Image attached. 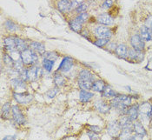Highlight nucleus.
<instances>
[{
  "mask_svg": "<svg viewBox=\"0 0 152 140\" xmlns=\"http://www.w3.org/2000/svg\"><path fill=\"white\" fill-rule=\"evenodd\" d=\"M77 81H78V85L81 89L90 91L91 90L95 79L92 73L90 70H82L79 72Z\"/></svg>",
  "mask_w": 152,
  "mask_h": 140,
  "instance_id": "1",
  "label": "nucleus"
},
{
  "mask_svg": "<svg viewBox=\"0 0 152 140\" xmlns=\"http://www.w3.org/2000/svg\"><path fill=\"white\" fill-rule=\"evenodd\" d=\"M21 60L24 65H33L37 62L38 57L36 51H32L31 48H27L21 51Z\"/></svg>",
  "mask_w": 152,
  "mask_h": 140,
  "instance_id": "2",
  "label": "nucleus"
},
{
  "mask_svg": "<svg viewBox=\"0 0 152 140\" xmlns=\"http://www.w3.org/2000/svg\"><path fill=\"white\" fill-rule=\"evenodd\" d=\"M152 104L150 102H143L142 104L139 105V118L140 121L145 125L149 120L151 119V115Z\"/></svg>",
  "mask_w": 152,
  "mask_h": 140,
  "instance_id": "3",
  "label": "nucleus"
},
{
  "mask_svg": "<svg viewBox=\"0 0 152 140\" xmlns=\"http://www.w3.org/2000/svg\"><path fill=\"white\" fill-rule=\"evenodd\" d=\"M132 102V97L124 95V94H117L115 97H113L110 100V105L111 107L117 109V107L120 105H125L130 106Z\"/></svg>",
  "mask_w": 152,
  "mask_h": 140,
  "instance_id": "4",
  "label": "nucleus"
},
{
  "mask_svg": "<svg viewBox=\"0 0 152 140\" xmlns=\"http://www.w3.org/2000/svg\"><path fill=\"white\" fill-rule=\"evenodd\" d=\"M106 130L110 137H111L112 139H117V138H119L122 128H121L118 121H111L110 123H109Z\"/></svg>",
  "mask_w": 152,
  "mask_h": 140,
  "instance_id": "5",
  "label": "nucleus"
},
{
  "mask_svg": "<svg viewBox=\"0 0 152 140\" xmlns=\"http://www.w3.org/2000/svg\"><path fill=\"white\" fill-rule=\"evenodd\" d=\"M130 45L136 51H143L145 48V41L139 34H134L130 37Z\"/></svg>",
  "mask_w": 152,
  "mask_h": 140,
  "instance_id": "6",
  "label": "nucleus"
},
{
  "mask_svg": "<svg viewBox=\"0 0 152 140\" xmlns=\"http://www.w3.org/2000/svg\"><path fill=\"white\" fill-rule=\"evenodd\" d=\"M13 97L20 105H27L30 102H31L32 99H33V96L31 95V94L27 93L26 92H15L13 93Z\"/></svg>",
  "mask_w": 152,
  "mask_h": 140,
  "instance_id": "7",
  "label": "nucleus"
},
{
  "mask_svg": "<svg viewBox=\"0 0 152 140\" xmlns=\"http://www.w3.org/2000/svg\"><path fill=\"white\" fill-rule=\"evenodd\" d=\"M12 117H13V120L19 125H24L26 120H25V117L23 116L22 111L19 109V107L18 105H13L12 106Z\"/></svg>",
  "mask_w": 152,
  "mask_h": 140,
  "instance_id": "8",
  "label": "nucleus"
},
{
  "mask_svg": "<svg viewBox=\"0 0 152 140\" xmlns=\"http://www.w3.org/2000/svg\"><path fill=\"white\" fill-rule=\"evenodd\" d=\"M94 34L97 38H110L111 32L105 25H98L94 29Z\"/></svg>",
  "mask_w": 152,
  "mask_h": 140,
  "instance_id": "9",
  "label": "nucleus"
},
{
  "mask_svg": "<svg viewBox=\"0 0 152 140\" xmlns=\"http://www.w3.org/2000/svg\"><path fill=\"white\" fill-rule=\"evenodd\" d=\"M43 73V69L39 67L38 65H31L29 69H27V74H28V80L30 81H35L38 78L41 77Z\"/></svg>",
  "mask_w": 152,
  "mask_h": 140,
  "instance_id": "10",
  "label": "nucleus"
},
{
  "mask_svg": "<svg viewBox=\"0 0 152 140\" xmlns=\"http://www.w3.org/2000/svg\"><path fill=\"white\" fill-rule=\"evenodd\" d=\"M74 65V60L70 57H64L59 65L58 71L59 72H68Z\"/></svg>",
  "mask_w": 152,
  "mask_h": 140,
  "instance_id": "11",
  "label": "nucleus"
},
{
  "mask_svg": "<svg viewBox=\"0 0 152 140\" xmlns=\"http://www.w3.org/2000/svg\"><path fill=\"white\" fill-rule=\"evenodd\" d=\"M94 107L95 109L100 112V113H103V114H107L110 112V109H111V105H108L106 102L103 101V100H97L95 102L94 104Z\"/></svg>",
  "mask_w": 152,
  "mask_h": 140,
  "instance_id": "12",
  "label": "nucleus"
},
{
  "mask_svg": "<svg viewBox=\"0 0 152 140\" xmlns=\"http://www.w3.org/2000/svg\"><path fill=\"white\" fill-rule=\"evenodd\" d=\"M126 115L129 117V119L132 122L137 120V118L139 117V105L135 104V105H130L127 111Z\"/></svg>",
  "mask_w": 152,
  "mask_h": 140,
  "instance_id": "13",
  "label": "nucleus"
},
{
  "mask_svg": "<svg viewBox=\"0 0 152 140\" xmlns=\"http://www.w3.org/2000/svg\"><path fill=\"white\" fill-rule=\"evenodd\" d=\"M133 131L135 132V134H137L141 137H144L147 135V130L144 127V125L141 122V121H134L133 123Z\"/></svg>",
  "mask_w": 152,
  "mask_h": 140,
  "instance_id": "14",
  "label": "nucleus"
},
{
  "mask_svg": "<svg viewBox=\"0 0 152 140\" xmlns=\"http://www.w3.org/2000/svg\"><path fill=\"white\" fill-rule=\"evenodd\" d=\"M11 84L14 88V90L16 92L18 91H23L26 89V84L25 81H23V79H21L20 78H14L11 80Z\"/></svg>",
  "mask_w": 152,
  "mask_h": 140,
  "instance_id": "15",
  "label": "nucleus"
},
{
  "mask_svg": "<svg viewBox=\"0 0 152 140\" xmlns=\"http://www.w3.org/2000/svg\"><path fill=\"white\" fill-rule=\"evenodd\" d=\"M4 48L8 51H12L14 50H17L16 47V37H8L4 39Z\"/></svg>",
  "mask_w": 152,
  "mask_h": 140,
  "instance_id": "16",
  "label": "nucleus"
},
{
  "mask_svg": "<svg viewBox=\"0 0 152 140\" xmlns=\"http://www.w3.org/2000/svg\"><path fill=\"white\" fill-rule=\"evenodd\" d=\"M97 22L102 24V25H111L113 23V18L110 15L107 14V13H103V14H100L98 17H97Z\"/></svg>",
  "mask_w": 152,
  "mask_h": 140,
  "instance_id": "17",
  "label": "nucleus"
},
{
  "mask_svg": "<svg viewBox=\"0 0 152 140\" xmlns=\"http://www.w3.org/2000/svg\"><path fill=\"white\" fill-rule=\"evenodd\" d=\"M128 59L130 60H136V61H138L140 62L143 59V53L142 51H136L135 49H129L128 51Z\"/></svg>",
  "mask_w": 152,
  "mask_h": 140,
  "instance_id": "18",
  "label": "nucleus"
},
{
  "mask_svg": "<svg viewBox=\"0 0 152 140\" xmlns=\"http://www.w3.org/2000/svg\"><path fill=\"white\" fill-rule=\"evenodd\" d=\"M29 48H31L32 51H34L40 55H44L45 53V46L43 43L40 42H35V41L31 42L29 45Z\"/></svg>",
  "mask_w": 152,
  "mask_h": 140,
  "instance_id": "19",
  "label": "nucleus"
},
{
  "mask_svg": "<svg viewBox=\"0 0 152 140\" xmlns=\"http://www.w3.org/2000/svg\"><path fill=\"white\" fill-rule=\"evenodd\" d=\"M60 12H66L71 10V0H58L57 4Z\"/></svg>",
  "mask_w": 152,
  "mask_h": 140,
  "instance_id": "20",
  "label": "nucleus"
},
{
  "mask_svg": "<svg viewBox=\"0 0 152 140\" xmlns=\"http://www.w3.org/2000/svg\"><path fill=\"white\" fill-rule=\"evenodd\" d=\"M128 51H129L128 47L124 44L118 45L116 48V50H115L117 56L119 58H122V59H126L128 57Z\"/></svg>",
  "mask_w": 152,
  "mask_h": 140,
  "instance_id": "21",
  "label": "nucleus"
},
{
  "mask_svg": "<svg viewBox=\"0 0 152 140\" xmlns=\"http://www.w3.org/2000/svg\"><path fill=\"white\" fill-rule=\"evenodd\" d=\"M106 84L105 82L102 79H98V80H95L92 84V87H91V90L93 92H103L104 90L105 89Z\"/></svg>",
  "mask_w": 152,
  "mask_h": 140,
  "instance_id": "22",
  "label": "nucleus"
},
{
  "mask_svg": "<svg viewBox=\"0 0 152 140\" xmlns=\"http://www.w3.org/2000/svg\"><path fill=\"white\" fill-rule=\"evenodd\" d=\"M94 97V93L88 92L87 90H83L81 89L79 92V99L82 103H87L89 102L92 97Z\"/></svg>",
  "mask_w": 152,
  "mask_h": 140,
  "instance_id": "23",
  "label": "nucleus"
},
{
  "mask_svg": "<svg viewBox=\"0 0 152 140\" xmlns=\"http://www.w3.org/2000/svg\"><path fill=\"white\" fill-rule=\"evenodd\" d=\"M140 35L143 38L144 41H151L152 40V32L151 30H149L145 25L142 26L140 29Z\"/></svg>",
  "mask_w": 152,
  "mask_h": 140,
  "instance_id": "24",
  "label": "nucleus"
},
{
  "mask_svg": "<svg viewBox=\"0 0 152 140\" xmlns=\"http://www.w3.org/2000/svg\"><path fill=\"white\" fill-rule=\"evenodd\" d=\"M121 128H126V127H133V122L129 119V117L125 114V115H122V117H120L119 121H118Z\"/></svg>",
  "mask_w": 152,
  "mask_h": 140,
  "instance_id": "25",
  "label": "nucleus"
},
{
  "mask_svg": "<svg viewBox=\"0 0 152 140\" xmlns=\"http://www.w3.org/2000/svg\"><path fill=\"white\" fill-rule=\"evenodd\" d=\"M65 83H66V80H65L64 77L62 75V73L58 71L54 74V84H55L56 87L60 88V87L64 86L65 84Z\"/></svg>",
  "mask_w": 152,
  "mask_h": 140,
  "instance_id": "26",
  "label": "nucleus"
},
{
  "mask_svg": "<svg viewBox=\"0 0 152 140\" xmlns=\"http://www.w3.org/2000/svg\"><path fill=\"white\" fill-rule=\"evenodd\" d=\"M132 132H134L133 131V127L123 128L118 139H129L131 135H132Z\"/></svg>",
  "mask_w": 152,
  "mask_h": 140,
  "instance_id": "27",
  "label": "nucleus"
},
{
  "mask_svg": "<svg viewBox=\"0 0 152 140\" xmlns=\"http://www.w3.org/2000/svg\"><path fill=\"white\" fill-rule=\"evenodd\" d=\"M12 111V106L11 104L9 102L5 103L4 105H3L2 110H1V117L3 119H7L9 117L10 112Z\"/></svg>",
  "mask_w": 152,
  "mask_h": 140,
  "instance_id": "28",
  "label": "nucleus"
},
{
  "mask_svg": "<svg viewBox=\"0 0 152 140\" xmlns=\"http://www.w3.org/2000/svg\"><path fill=\"white\" fill-rule=\"evenodd\" d=\"M69 26H70V28L73 32H75L77 33H80V32L82 31L83 29L82 23L77 22L76 19L70 20V22H69Z\"/></svg>",
  "mask_w": 152,
  "mask_h": 140,
  "instance_id": "29",
  "label": "nucleus"
},
{
  "mask_svg": "<svg viewBox=\"0 0 152 140\" xmlns=\"http://www.w3.org/2000/svg\"><path fill=\"white\" fill-rule=\"evenodd\" d=\"M103 94V97H108V98H113V97H115L116 96H117V92H116L110 86H109V85H106L105 89L104 90V92H102Z\"/></svg>",
  "mask_w": 152,
  "mask_h": 140,
  "instance_id": "30",
  "label": "nucleus"
},
{
  "mask_svg": "<svg viewBox=\"0 0 152 140\" xmlns=\"http://www.w3.org/2000/svg\"><path fill=\"white\" fill-rule=\"evenodd\" d=\"M54 61H51L50 59H45L42 62V66H43V69L47 71V72H50L52 69H53V66H54Z\"/></svg>",
  "mask_w": 152,
  "mask_h": 140,
  "instance_id": "31",
  "label": "nucleus"
},
{
  "mask_svg": "<svg viewBox=\"0 0 152 140\" xmlns=\"http://www.w3.org/2000/svg\"><path fill=\"white\" fill-rule=\"evenodd\" d=\"M16 47H17V50L19 51L20 52L28 48L26 42L23 39L18 37H16Z\"/></svg>",
  "mask_w": 152,
  "mask_h": 140,
  "instance_id": "32",
  "label": "nucleus"
},
{
  "mask_svg": "<svg viewBox=\"0 0 152 140\" xmlns=\"http://www.w3.org/2000/svg\"><path fill=\"white\" fill-rule=\"evenodd\" d=\"M4 24H5L6 29L8 31H10V32H16V31L18 30V26L14 23L13 21H12V20H6V22H5Z\"/></svg>",
  "mask_w": 152,
  "mask_h": 140,
  "instance_id": "33",
  "label": "nucleus"
},
{
  "mask_svg": "<svg viewBox=\"0 0 152 140\" xmlns=\"http://www.w3.org/2000/svg\"><path fill=\"white\" fill-rule=\"evenodd\" d=\"M109 42H110V38H97L94 42V45L98 47H104L107 45Z\"/></svg>",
  "mask_w": 152,
  "mask_h": 140,
  "instance_id": "34",
  "label": "nucleus"
},
{
  "mask_svg": "<svg viewBox=\"0 0 152 140\" xmlns=\"http://www.w3.org/2000/svg\"><path fill=\"white\" fill-rule=\"evenodd\" d=\"M88 18H89V15H88L87 12H82V13H79V15L75 19L80 23H83L87 21Z\"/></svg>",
  "mask_w": 152,
  "mask_h": 140,
  "instance_id": "35",
  "label": "nucleus"
},
{
  "mask_svg": "<svg viewBox=\"0 0 152 140\" xmlns=\"http://www.w3.org/2000/svg\"><path fill=\"white\" fill-rule=\"evenodd\" d=\"M45 56H44V58L45 59H50V60H51V61H56L58 58V53H56V52H54V51H49V52H45V54H44Z\"/></svg>",
  "mask_w": 152,
  "mask_h": 140,
  "instance_id": "36",
  "label": "nucleus"
},
{
  "mask_svg": "<svg viewBox=\"0 0 152 140\" xmlns=\"http://www.w3.org/2000/svg\"><path fill=\"white\" fill-rule=\"evenodd\" d=\"M3 59H4V64H5L7 66H9V67H13L14 60L12 59V58L11 57V55H9V54H4V57H3Z\"/></svg>",
  "mask_w": 152,
  "mask_h": 140,
  "instance_id": "37",
  "label": "nucleus"
},
{
  "mask_svg": "<svg viewBox=\"0 0 152 140\" xmlns=\"http://www.w3.org/2000/svg\"><path fill=\"white\" fill-rule=\"evenodd\" d=\"M23 63L21 59L14 61V65H13V69H15L16 70H18V72L21 71L23 69Z\"/></svg>",
  "mask_w": 152,
  "mask_h": 140,
  "instance_id": "38",
  "label": "nucleus"
},
{
  "mask_svg": "<svg viewBox=\"0 0 152 140\" xmlns=\"http://www.w3.org/2000/svg\"><path fill=\"white\" fill-rule=\"evenodd\" d=\"M59 90L58 87H56V88H53V89H50L48 92L46 93V96L49 98H53L57 96V94L58 93Z\"/></svg>",
  "mask_w": 152,
  "mask_h": 140,
  "instance_id": "39",
  "label": "nucleus"
},
{
  "mask_svg": "<svg viewBox=\"0 0 152 140\" xmlns=\"http://www.w3.org/2000/svg\"><path fill=\"white\" fill-rule=\"evenodd\" d=\"M88 9V5L86 4H82L81 5H79L78 7H77L75 9V11L77 12V13H82V12H86V10Z\"/></svg>",
  "mask_w": 152,
  "mask_h": 140,
  "instance_id": "40",
  "label": "nucleus"
},
{
  "mask_svg": "<svg viewBox=\"0 0 152 140\" xmlns=\"http://www.w3.org/2000/svg\"><path fill=\"white\" fill-rule=\"evenodd\" d=\"M144 25H145L149 30H151L152 32V15H150V16L146 18L145 23H144Z\"/></svg>",
  "mask_w": 152,
  "mask_h": 140,
  "instance_id": "41",
  "label": "nucleus"
},
{
  "mask_svg": "<svg viewBox=\"0 0 152 140\" xmlns=\"http://www.w3.org/2000/svg\"><path fill=\"white\" fill-rule=\"evenodd\" d=\"M83 4V0H71V9H76Z\"/></svg>",
  "mask_w": 152,
  "mask_h": 140,
  "instance_id": "42",
  "label": "nucleus"
},
{
  "mask_svg": "<svg viewBox=\"0 0 152 140\" xmlns=\"http://www.w3.org/2000/svg\"><path fill=\"white\" fill-rule=\"evenodd\" d=\"M113 4V1L112 0H105L103 4H102V7L103 8H110Z\"/></svg>",
  "mask_w": 152,
  "mask_h": 140,
  "instance_id": "43",
  "label": "nucleus"
},
{
  "mask_svg": "<svg viewBox=\"0 0 152 140\" xmlns=\"http://www.w3.org/2000/svg\"><path fill=\"white\" fill-rule=\"evenodd\" d=\"M89 129L91 131H93V132L97 133V134L101 131V128L97 125H91V126H89Z\"/></svg>",
  "mask_w": 152,
  "mask_h": 140,
  "instance_id": "44",
  "label": "nucleus"
},
{
  "mask_svg": "<svg viewBox=\"0 0 152 140\" xmlns=\"http://www.w3.org/2000/svg\"><path fill=\"white\" fill-rule=\"evenodd\" d=\"M88 136L91 139H99V137L97 136V133H95L93 131H91L88 132Z\"/></svg>",
  "mask_w": 152,
  "mask_h": 140,
  "instance_id": "45",
  "label": "nucleus"
},
{
  "mask_svg": "<svg viewBox=\"0 0 152 140\" xmlns=\"http://www.w3.org/2000/svg\"><path fill=\"white\" fill-rule=\"evenodd\" d=\"M117 45L115 44V43H110V45H109V46H108V49L109 50H110V51H115L116 50V48H117Z\"/></svg>",
  "mask_w": 152,
  "mask_h": 140,
  "instance_id": "46",
  "label": "nucleus"
},
{
  "mask_svg": "<svg viewBox=\"0 0 152 140\" xmlns=\"http://www.w3.org/2000/svg\"><path fill=\"white\" fill-rule=\"evenodd\" d=\"M16 139V136H6V137H4L3 139L4 140H6V139Z\"/></svg>",
  "mask_w": 152,
  "mask_h": 140,
  "instance_id": "47",
  "label": "nucleus"
},
{
  "mask_svg": "<svg viewBox=\"0 0 152 140\" xmlns=\"http://www.w3.org/2000/svg\"><path fill=\"white\" fill-rule=\"evenodd\" d=\"M151 121H152V110H151Z\"/></svg>",
  "mask_w": 152,
  "mask_h": 140,
  "instance_id": "48",
  "label": "nucleus"
}]
</instances>
